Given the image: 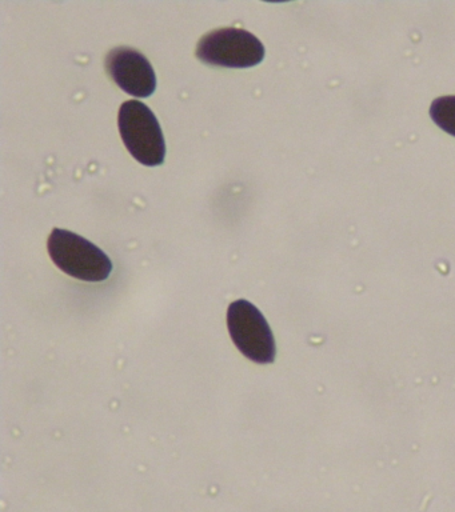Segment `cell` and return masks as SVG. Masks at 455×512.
Masks as SVG:
<instances>
[{
    "mask_svg": "<svg viewBox=\"0 0 455 512\" xmlns=\"http://www.w3.org/2000/svg\"><path fill=\"white\" fill-rule=\"evenodd\" d=\"M231 339L246 358L255 363H273L277 348L273 331L262 312L245 299L235 300L227 311Z\"/></svg>",
    "mask_w": 455,
    "mask_h": 512,
    "instance_id": "cell-4",
    "label": "cell"
},
{
    "mask_svg": "<svg viewBox=\"0 0 455 512\" xmlns=\"http://www.w3.org/2000/svg\"><path fill=\"white\" fill-rule=\"evenodd\" d=\"M195 54L211 66L250 68L265 59V47L251 32L230 27L203 36Z\"/></svg>",
    "mask_w": 455,
    "mask_h": 512,
    "instance_id": "cell-3",
    "label": "cell"
},
{
    "mask_svg": "<svg viewBox=\"0 0 455 512\" xmlns=\"http://www.w3.org/2000/svg\"><path fill=\"white\" fill-rule=\"evenodd\" d=\"M119 132L130 154L143 166L165 162L166 143L154 112L139 100L123 103L118 115Z\"/></svg>",
    "mask_w": 455,
    "mask_h": 512,
    "instance_id": "cell-2",
    "label": "cell"
},
{
    "mask_svg": "<svg viewBox=\"0 0 455 512\" xmlns=\"http://www.w3.org/2000/svg\"><path fill=\"white\" fill-rule=\"evenodd\" d=\"M49 254L59 270L85 282H103L113 271L109 256L74 232L54 228L51 232Z\"/></svg>",
    "mask_w": 455,
    "mask_h": 512,
    "instance_id": "cell-1",
    "label": "cell"
},
{
    "mask_svg": "<svg viewBox=\"0 0 455 512\" xmlns=\"http://www.w3.org/2000/svg\"><path fill=\"white\" fill-rule=\"evenodd\" d=\"M430 116L441 130L455 136V96L435 99L430 107Z\"/></svg>",
    "mask_w": 455,
    "mask_h": 512,
    "instance_id": "cell-6",
    "label": "cell"
},
{
    "mask_svg": "<svg viewBox=\"0 0 455 512\" xmlns=\"http://www.w3.org/2000/svg\"><path fill=\"white\" fill-rule=\"evenodd\" d=\"M106 70L127 94L149 98L157 88V75L149 59L130 47H117L106 56Z\"/></svg>",
    "mask_w": 455,
    "mask_h": 512,
    "instance_id": "cell-5",
    "label": "cell"
}]
</instances>
